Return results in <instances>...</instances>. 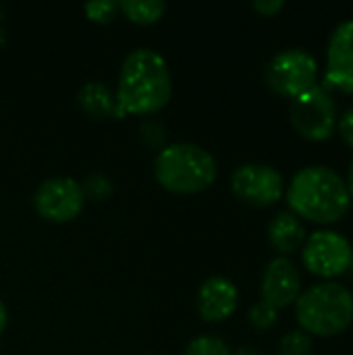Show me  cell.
<instances>
[{"instance_id":"obj_15","label":"cell","mask_w":353,"mask_h":355,"mask_svg":"<svg viewBox=\"0 0 353 355\" xmlns=\"http://www.w3.org/2000/svg\"><path fill=\"white\" fill-rule=\"evenodd\" d=\"M119 10L137 25H154L166 12V2L162 0H121Z\"/></svg>"},{"instance_id":"obj_12","label":"cell","mask_w":353,"mask_h":355,"mask_svg":"<svg viewBox=\"0 0 353 355\" xmlns=\"http://www.w3.org/2000/svg\"><path fill=\"white\" fill-rule=\"evenodd\" d=\"M239 291L227 277H210L198 289L196 306L198 314L206 322H223L231 318L237 310Z\"/></svg>"},{"instance_id":"obj_23","label":"cell","mask_w":353,"mask_h":355,"mask_svg":"<svg viewBox=\"0 0 353 355\" xmlns=\"http://www.w3.org/2000/svg\"><path fill=\"white\" fill-rule=\"evenodd\" d=\"M252 8L262 17H275L285 8V0H254Z\"/></svg>"},{"instance_id":"obj_1","label":"cell","mask_w":353,"mask_h":355,"mask_svg":"<svg viewBox=\"0 0 353 355\" xmlns=\"http://www.w3.org/2000/svg\"><path fill=\"white\" fill-rule=\"evenodd\" d=\"M173 94V81L166 60L150 48H137L123 60L119 73L117 114L125 119L127 114L148 116L160 112Z\"/></svg>"},{"instance_id":"obj_8","label":"cell","mask_w":353,"mask_h":355,"mask_svg":"<svg viewBox=\"0 0 353 355\" xmlns=\"http://www.w3.org/2000/svg\"><path fill=\"white\" fill-rule=\"evenodd\" d=\"M231 189L237 200L254 208L275 206L285 196V183L281 173L262 162H250L235 168L231 175Z\"/></svg>"},{"instance_id":"obj_9","label":"cell","mask_w":353,"mask_h":355,"mask_svg":"<svg viewBox=\"0 0 353 355\" xmlns=\"http://www.w3.org/2000/svg\"><path fill=\"white\" fill-rule=\"evenodd\" d=\"M83 206V189L75 179L69 177L46 179L33 193L35 212L50 223H69L81 214Z\"/></svg>"},{"instance_id":"obj_20","label":"cell","mask_w":353,"mask_h":355,"mask_svg":"<svg viewBox=\"0 0 353 355\" xmlns=\"http://www.w3.org/2000/svg\"><path fill=\"white\" fill-rule=\"evenodd\" d=\"M277 320H279L277 310L270 308V306L264 304V302L254 304L252 310H250V324H252L256 331H268V329H273V327L277 324Z\"/></svg>"},{"instance_id":"obj_24","label":"cell","mask_w":353,"mask_h":355,"mask_svg":"<svg viewBox=\"0 0 353 355\" xmlns=\"http://www.w3.org/2000/svg\"><path fill=\"white\" fill-rule=\"evenodd\" d=\"M6 322H8V312H6V306L0 302V335H2L4 329H6Z\"/></svg>"},{"instance_id":"obj_19","label":"cell","mask_w":353,"mask_h":355,"mask_svg":"<svg viewBox=\"0 0 353 355\" xmlns=\"http://www.w3.org/2000/svg\"><path fill=\"white\" fill-rule=\"evenodd\" d=\"M85 17L94 23H110L117 12H119V2L117 0H94L83 6Z\"/></svg>"},{"instance_id":"obj_18","label":"cell","mask_w":353,"mask_h":355,"mask_svg":"<svg viewBox=\"0 0 353 355\" xmlns=\"http://www.w3.org/2000/svg\"><path fill=\"white\" fill-rule=\"evenodd\" d=\"M185 355H231V347L218 337H198L187 345Z\"/></svg>"},{"instance_id":"obj_16","label":"cell","mask_w":353,"mask_h":355,"mask_svg":"<svg viewBox=\"0 0 353 355\" xmlns=\"http://www.w3.org/2000/svg\"><path fill=\"white\" fill-rule=\"evenodd\" d=\"M277 355H312V337L302 329L283 335L277 347Z\"/></svg>"},{"instance_id":"obj_22","label":"cell","mask_w":353,"mask_h":355,"mask_svg":"<svg viewBox=\"0 0 353 355\" xmlns=\"http://www.w3.org/2000/svg\"><path fill=\"white\" fill-rule=\"evenodd\" d=\"M337 131L343 139V144L353 150V106L347 108L339 119H337Z\"/></svg>"},{"instance_id":"obj_2","label":"cell","mask_w":353,"mask_h":355,"mask_svg":"<svg viewBox=\"0 0 353 355\" xmlns=\"http://www.w3.org/2000/svg\"><path fill=\"white\" fill-rule=\"evenodd\" d=\"M285 200L289 212L316 225L339 223L352 208L345 179L331 166L322 164L298 171L285 189Z\"/></svg>"},{"instance_id":"obj_14","label":"cell","mask_w":353,"mask_h":355,"mask_svg":"<svg viewBox=\"0 0 353 355\" xmlns=\"http://www.w3.org/2000/svg\"><path fill=\"white\" fill-rule=\"evenodd\" d=\"M77 102L79 108L92 119H110L117 114V98L100 81H89L81 85L77 94Z\"/></svg>"},{"instance_id":"obj_5","label":"cell","mask_w":353,"mask_h":355,"mask_svg":"<svg viewBox=\"0 0 353 355\" xmlns=\"http://www.w3.org/2000/svg\"><path fill=\"white\" fill-rule=\"evenodd\" d=\"M337 104L325 85H314L291 100L289 121L295 133L308 141H325L337 129Z\"/></svg>"},{"instance_id":"obj_6","label":"cell","mask_w":353,"mask_h":355,"mask_svg":"<svg viewBox=\"0 0 353 355\" xmlns=\"http://www.w3.org/2000/svg\"><path fill=\"white\" fill-rule=\"evenodd\" d=\"M318 62L304 48H287L273 56L266 67V85L283 98H298L316 85Z\"/></svg>"},{"instance_id":"obj_13","label":"cell","mask_w":353,"mask_h":355,"mask_svg":"<svg viewBox=\"0 0 353 355\" xmlns=\"http://www.w3.org/2000/svg\"><path fill=\"white\" fill-rule=\"evenodd\" d=\"M306 237L308 235H306L304 223L289 210L275 214L273 220L268 223V241L279 254H283V258L302 250V245L306 243Z\"/></svg>"},{"instance_id":"obj_4","label":"cell","mask_w":353,"mask_h":355,"mask_svg":"<svg viewBox=\"0 0 353 355\" xmlns=\"http://www.w3.org/2000/svg\"><path fill=\"white\" fill-rule=\"evenodd\" d=\"M154 177L171 193H200L216 181L218 164L202 146L171 144L158 152Z\"/></svg>"},{"instance_id":"obj_11","label":"cell","mask_w":353,"mask_h":355,"mask_svg":"<svg viewBox=\"0 0 353 355\" xmlns=\"http://www.w3.org/2000/svg\"><path fill=\"white\" fill-rule=\"evenodd\" d=\"M262 302L277 312L289 308L302 295V275L289 258H275L268 262L260 283Z\"/></svg>"},{"instance_id":"obj_26","label":"cell","mask_w":353,"mask_h":355,"mask_svg":"<svg viewBox=\"0 0 353 355\" xmlns=\"http://www.w3.org/2000/svg\"><path fill=\"white\" fill-rule=\"evenodd\" d=\"M235 355H258L256 354V349L254 347H241V349H237Z\"/></svg>"},{"instance_id":"obj_27","label":"cell","mask_w":353,"mask_h":355,"mask_svg":"<svg viewBox=\"0 0 353 355\" xmlns=\"http://www.w3.org/2000/svg\"><path fill=\"white\" fill-rule=\"evenodd\" d=\"M350 270L353 272V254H352V262H350Z\"/></svg>"},{"instance_id":"obj_3","label":"cell","mask_w":353,"mask_h":355,"mask_svg":"<svg viewBox=\"0 0 353 355\" xmlns=\"http://www.w3.org/2000/svg\"><path fill=\"white\" fill-rule=\"evenodd\" d=\"M295 318L310 337H337L353 322V293L341 283L325 281L302 291Z\"/></svg>"},{"instance_id":"obj_17","label":"cell","mask_w":353,"mask_h":355,"mask_svg":"<svg viewBox=\"0 0 353 355\" xmlns=\"http://www.w3.org/2000/svg\"><path fill=\"white\" fill-rule=\"evenodd\" d=\"M81 189H83V196H85L87 200H94V202H102V200H108V198L112 196V183H110V179H108L106 175H102V173L89 175V177L83 181Z\"/></svg>"},{"instance_id":"obj_10","label":"cell","mask_w":353,"mask_h":355,"mask_svg":"<svg viewBox=\"0 0 353 355\" xmlns=\"http://www.w3.org/2000/svg\"><path fill=\"white\" fill-rule=\"evenodd\" d=\"M325 87L353 96V19L341 21L329 37Z\"/></svg>"},{"instance_id":"obj_7","label":"cell","mask_w":353,"mask_h":355,"mask_svg":"<svg viewBox=\"0 0 353 355\" xmlns=\"http://www.w3.org/2000/svg\"><path fill=\"white\" fill-rule=\"evenodd\" d=\"M353 248L347 237L337 231L320 229L306 237L302 245V262L308 272L320 279H337L350 270Z\"/></svg>"},{"instance_id":"obj_25","label":"cell","mask_w":353,"mask_h":355,"mask_svg":"<svg viewBox=\"0 0 353 355\" xmlns=\"http://www.w3.org/2000/svg\"><path fill=\"white\" fill-rule=\"evenodd\" d=\"M345 185H347V191H350V198H352V202H353V160H352V164H350V168H347Z\"/></svg>"},{"instance_id":"obj_21","label":"cell","mask_w":353,"mask_h":355,"mask_svg":"<svg viewBox=\"0 0 353 355\" xmlns=\"http://www.w3.org/2000/svg\"><path fill=\"white\" fill-rule=\"evenodd\" d=\"M164 127L158 123V121H146L144 125H141V139L146 141V146H150V148H164L162 146V141H164Z\"/></svg>"}]
</instances>
